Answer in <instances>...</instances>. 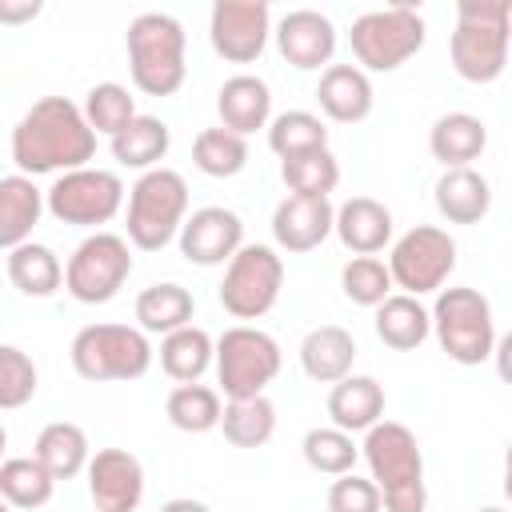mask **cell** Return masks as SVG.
<instances>
[{
	"mask_svg": "<svg viewBox=\"0 0 512 512\" xmlns=\"http://www.w3.org/2000/svg\"><path fill=\"white\" fill-rule=\"evenodd\" d=\"M92 156H96V132L68 96L36 100L12 128V160L28 180L44 172L88 168Z\"/></svg>",
	"mask_w": 512,
	"mask_h": 512,
	"instance_id": "6da1fadb",
	"label": "cell"
},
{
	"mask_svg": "<svg viewBox=\"0 0 512 512\" xmlns=\"http://www.w3.org/2000/svg\"><path fill=\"white\" fill-rule=\"evenodd\" d=\"M364 460H368V472H372L384 512H424L428 508L424 456H420L412 428H404L396 420H376L364 436Z\"/></svg>",
	"mask_w": 512,
	"mask_h": 512,
	"instance_id": "7a4b0ae2",
	"label": "cell"
},
{
	"mask_svg": "<svg viewBox=\"0 0 512 512\" xmlns=\"http://www.w3.org/2000/svg\"><path fill=\"white\" fill-rule=\"evenodd\" d=\"M508 0H460L452 32V68L468 84H492L508 64Z\"/></svg>",
	"mask_w": 512,
	"mask_h": 512,
	"instance_id": "3957f363",
	"label": "cell"
},
{
	"mask_svg": "<svg viewBox=\"0 0 512 512\" xmlns=\"http://www.w3.org/2000/svg\"><path fill=\"white\" fill-rule=\"evenodd\" d=\"M128 68L140 92L172 96L188 76L180 20L168 12H140L128 24Z\"/></svg>",
	"mask_w": 512,
	"mask_h": 512,
	"instance_id": "277c9868",
	"label": "cell"
},
{
	"mask_svg": "<svg viewBox=\"0 0 512 512\" xmlns=\"http://www.w3.org/2000/svg\"><path fill=\"white\" fill-rule=\"evenodd\" d=\"M188 212V184L172 168H148L128 192V240L144 252L172 244Z\"/></svg>",
	"mask_w": 512,
	"mask_h": 512,
	"instance_id": "5b68a950",
	"label": "cell"
},
{
	"mask_svg": "<svg viewBox=\"0 0 512 512\" xmlns=\"http://www.w3.org/2000/svg\"><path fill=\"white\" fill-rule=\"evenodd\" d=\"M432 332L448 360L456 364H484L496 348V320L488 296L476 288H440L436 308L428 312Z\"/></svg>",
	"mask_w": 512,
	"mask_h": 512,
	"instance_id": "8992f818",
	"label": "cell"
},
{
	"mask_svg": "<svg viewBox=\"0 0 512 512\" xmlns=\"http://www.w3.org/2000/svg\"><path fill=\"white\" fill-rule=\"evenodd\" d=\"M72 368L84 380H140L152 368V344L128 324H88L72 336Z\"/></svg>",
	"mask_w": 512,
	"mask_h": 512,
	"instance_id": "52a82bcc",
	"label": "cell"
},
{
	"mask_svg": "<svg viewBox=\"0 0 512 512\" xmlns=\"http://www.w3.org/2000/svg\"><path fill=\"white\" fill-rule=\"evenodd\" d=\"M212 360H216V376H220L224 396L248 400V396H264V388L276 380L280 344L260 328L236 324L212 344Z\"/></svg>",
	"mask_w": 512,
	"mask_h": 512,
	"instance_id": "ba28073f",
	"label": "cell"
},
{
	"mask_svg": "<svg viewBox=\"0 0 512 512\" xmlns=\"http://www.w3.org/2000/svg\"><path fill=\"white\" fill-rule=\"evenodd\" d=\"M424 48V16L408 4L376 8L352 20V52L368 72H392Z\"/></svg>",
	"mask_w": 512,
	"mask_h": 512,
	"instance_id": "9c48e42d",
	"label": "cell"
},
{
	"mask_svg": "<svg viewBox=\"0 0 512 512\" xmlns=\"http://www.w3.org/2000/svg\"><path fill=\"white\" fill-rule=\"evenodd\" d=\"M280 288H284V260L268 244H240L236 256L228 260L220 304L236 320H260L280 300Z\"/></svg>",
	"mask_w": 512,
	"mask_h": 512,
	"instance_id": "30bf717a",
	"label": "cell"
},
{
	"mask_svg": "<svg viewBox=\"0 0 512 512\" xmlns=\"http://www.w3.org/2000/svg\"><path fill=\"white\" fill-rule=\"evenodd\" d=\"M132 276V252L128 240L116 232H92L88 240L76 244L64 268V288L80 304H108L124 280Z\"/></svg>",
	"mask_w": 512,
	"mask_h": 512,
	"instance_id": "8fae6325",
	"label": "cell"
},
{
	"mask_svg": "<svg viewBox=\"0 0 512 512\" xmlns=\"http://www.w3.org/2000/svg\"><path fill=\"white\" fill-rule=\"evenodd\" d=\"M120 204H124V184L116 172H104V168L60 172L56 184L44 192V208L60 224H76V228L108 224L120 212Z\"/></svg>",
	"mask_w": 512,
	"mask_h": 512,
	"instance_id": "7c38bea8",
	"label": "cell"
},
{
	"mask_svg": "<svg viewBox=\"0 0 512 512\" xmlns=\"http://www.w3.org/2000/svg\"><path fill=\"white\" fill-rule=\"evenodd\" d=\"M452 268H456V240L444 228H432V224H416L412 232H404L392 244V256H388L392 284L404 288V296H416V300L424 292L444 288Z\"/></svg>",
	"mask_w": 512,
	"mask_h": 512,
	"instance_id": "4fadbf2b",
	"label": "cell"
},
{
	"mask_svg": "<svg viewBox=\"0 0 512 512\" xmlns=\"http://www.w3.org/2000/svg\"><path fill=\"white\" fill-rule=\"evenodd\" d=\"M272 32V16L264 0H216L212 4V20H208V36L212 48L232 60V64H252Z\"/></svg>",
	"mask_w": 512,
	"mask_h": 512,
	"instance_id": "5bb4252c",
	"label": "cell"
},
{
	"mask_svg": "<svg viewBox=\"0 0 512 512\" xmlns=\"http://www.w3.org/2000/svg\"><path fill=\"white\" fill-rule=\"evenodd\" d=\"M180 252L200 264V268H216L224 260L236 256V248L244 244V220L232 212V208H220V204H208V208H196L184 224H180Z\"/></svg>",
	"mask_w": 512,
	"mask_h": 512,
	"instance_id": "9a60e30c",
	"label": "cell"
},
{
	"mask_svg": "<svg viewBox=\"0 0 512 512\" xmlns=\"http://www.w3.org/2000/svg\"><path fill=\"white\" fill-rule=\"evenodd\" d=\"M88 496L96 512H136L144 500V468L124 448H100L88 460Z\"/></svg>",
	"mask_w": 512,
	"mask_h": 512,
	"instance_id": "2e32d148",
	"label": "cell"
},
{
	"mask_svg": "<svg viewBox=\"0 0 512 512\" xmlns=\"http://www.w3.org/2000/svg\"><path fill=\"white\" fill-rule=\"evenodd\" d=\"M276 48H280V56L292 68L312 72V68H320V64L332 60V52H336V28H332L328 16H320L312 8H296V12H288L276 24Z\"/></svg>",
	"mask_w": 512,
	"mask_h": 512,
	"instance_id": "e0dca14e",
	"label": "cell"
},
{
	"mask_svg": "<svg viewBox=\"0 0 512 512\" xmlns=\"http://www.w3.org/2000/svg\"><path fill=\"white\" fill-rule=\"evenodd\" d=\"M332 212L324 196H284L272 212V236L284 252H312L328 240Z\"/></svg>",
	"mask_w": 512,
	"mask_h": 512,
	"instance_id": "ac0fdd59",
	"label": "cell"
},
{
	"mask_svg": "<svg viewBox=\"0 0 512 512\" xmlns=\"http://www.w3.org/2000/svg\"><path fill=\"white\" fill-rule=\"evenodd\" d=\"M332 232L356 256H372L392 240V212L372 196H352L332 212Z\"/></svg>",
	"mask_w": 512,
	"mask_h": 512,
	"instance_id": "d6986e66",
	"label": "cell"
},
{
	"mask_svg": "<svg viewBox=\"0 0 512 512\" xmlns=\"http://www.w3.org/2000/svg\"><path fill=\"white\" fill-rule=\"evenodd\" d=\"M316 100L324 108L328 120L336 124H360L368 112H372V80L364 68L356 64H328L324 76H320V88H316Z\"/></svg>",
	"mask_w": 512,
	"mask_h": 512,
	"instance_id": "ffe728a7",
	"label": "cell"
},
{
	"mask_svg": "<svg viewBox=\"0 0 512 512\" xmlns=\"http://www.w3.org/2000/svg\"><path fill=\"white\" fill-rule=\"evenodd\" d=\"M352 360H356V340L340 324H320L300 344V368L316 384H336V380L352 376Z\"/></svg>",
	"mask_w": 512,
	"mask_h": 512,
	"instance_id": "44dd1931",
	"label": "cell"
},
{
	"mask_svg": "<svg viewBox=\"0 0 512 512\" xmlns=\"http://www.w3.org/2000/svg\"><path fill=\"white\" fill-rule=\"evenodd\" d=\"M328 416L340 432H368L384 420V388L372 376H344L328 392Z\"/></svg>",
	"mask_w": 512,
	"mask_h": 512,
	"instance_id": "7402d4cb",
	"label": "cell"
},
{
	"mask_svg": "<svg viewBox=\"0 0 512 512\" xmlns=\"http://www.w3.org/2000/svg\"><path fill=\"white\" fill-rule=\"evenodd\" d=\"M216 112H220V120H224L228 132L248 136V132H256V128L268 124V116H272V92H268V84L260 76H232L216 92Z\"/></svg>",
	"mask_w": 512,
	"mask_h": 512,
	"instance_id": "603a6c76",
	"label": "cell"
},
{
	"mask_svg": "<svg viewBox=\"0 0 512 512\" xmlns=\"http://www.w3.org/2000/svg\"><path fill=\"white\" fill-rule=\"evenodd\" d=\"M436 208L452 224H480L492 208V188L476 168H444L436 180Z\"/></svg>",
	"mask_w": 512,
	"mask_h": 512,
	"instance_id": "cb8c5ba5",
	"label": "cell"
},
{
	"mask_svg": "<svg viewBox=\"0 0 512 512\" xmlns=\"http://www.w3.org/2000/svg\"><path fill=\"white\" fill-rule=\"evenodd\" d=\"M44 192L28 176H4L0 180V248H20L32 240V228L40 224Z\"/></svg>",
	"mask_w": 512,
	"mask_h": 512,
	"instance_id": "d4e9b609",
	"label": "cell"
},
{
	"mask_svg": "<svg viewBox=\"0 0 512 512\" xmlns=\"http://www.w3.org/2000/svg\"><path fill=\"white\" fill-rule=\"evenodd\" d=\"M484 144H488V128L472 112H448L428 132V148L444 168H468L484 152Z\"/></svg>",
	"mask_w": 512,
	"mask_h": 512,
	"instance_id": "484cf974",
	"label": "cell"
},
{
	"mask_svg": "<svg viewBox=\"0 0 512 512\" xmlns=\"http://www.w3.org/2000/svg\"><path fill=\"white\" fill-rule=\"evenodd\" d=\"M432 332V320H428V308L416 300V296H388L376 304V336L396 348V352H412L428 340Z\"/></svg>",
	"mask_w": 512,
	"mask_h": 512,
	"instance_id": "4316f807",
	"label": "cell"
},
{
	"mask_svg": "<svg viewBox=\"0 0 512 512\" xmlns=\"http://www.w3.org/2000/svg\"><path fill=\"white\" fill-rule=\"evenodd\" d=\"M168 144H172V132H168V124L164 120H156V116H132L116 136H112V156H116V164H124V168H156L160 160H164V152H168Z\"/></svg>",
	"mask_w": 512,
	"mask_h": 512,
	"instance_id": "83f0119b",
	"label": "cell"
},
{
	"mask_svg": "<svg viewBox=\"0 0 512 512\" xmlns=\"http://www.w3.org/2000/svg\"><path fill=\"white\" fill-rule=\"evenodd\" d=\"M48 472L52 480H72L80 468H88V436L80 424L72 420H56L48 424L40 436H36V452H32Z\"/></svg>",
	"mask_w": 512,
	"mask_h": 512,
	"instance_id": "f1b7e54d",
	"label": "cell"
},
{
	"mask_svg": "<svg viewBox=\"0 0 512 512\" xmlns=\"http://www.w3.org/2000/svg\"><path fill=\"white\" fill-rule=\"evenodd\" d=\"M8 280L24 296L44 300V296H52L64 284V264H60V256L48 244H32L28 240V244H20V248L8 252Z\"/></svg>",
	"mask_w": 512,
	"mask_h": 512,
	"instance_id": "f546056e",
	"label": "cell"
},
{
	"mask_svg": "<svg viewBox=\"0 0 512 512\" xmlns=\"http://www.w3.org/2000/svg\"><path fill=\"white\" fill-rule=\"evenodd\" d=\"M192 312H196V300L184 284H148L136 296L140 332H164L168 336V332L192 324Z\"/></svg>",
	"mask_w": 512,
	"mask_h": 512,
	"instance_id": "4dcf8cb0",
	"label": "cell"
},
{
	"mask_svg": "<svg viewBox=\"0 0 512 512\" xmlns=\"http://www.w3.org/2000/svg\"><path fill=\"white\" fill-rule=\"evenodd\" d=\"M208 364H212V336L204 328L184 324V328H176V332L164 336V344H160V368L172 380L196 384L208 372Z\"/></svg>",
	"mask_w": 512,
	"mask_h": 512,
	"instance_id": "1f68e13d",
	"label": "cell"
},
{
	"mask_svg": "<svg viewBox=\"0 0 512 512\" xmlns=\"http://www.w3.org/2000/svg\"><path fill=\"white\" fill-rule=\"evenodd\" d=\"M52 492L56 480L36 456H12L0 464V500L8 508H44Z\"/></svg>",
	"mask_w": 512,
	"mask_h": 512,
	"instance_id": "d6a6232c",
	"label": "cell"
},
{
	"mask_svg": "<svg viewBox=\"0 0 512 512\" xmlns=\"http://www.w3.org/2000/svg\"><path fill=\"white\" fill-rule=\"evenodd\" d=\"M224 440L236 448H260L276 432V408L268 396H248V400H228L220 412Z\"/></svg>",
	"mask_w": 512,
	"mask_h": 512,
	"instance_id": "836d02e7",
	"label": "cell"
},
{
	"mask_svg": "<svg viewBox=\"0 0 512 512\" xmlns=\"http://www.w3.org/2000/svg\"><path fill=\"white\" fill-rule=\"evenodd\" d=\"M268 148L280 160H292V156H304V152H320V148H328V128H324L320 116L292 108V112H280L268 124Z\"/></svg>",
	"mask_w": 512,
	"mask_h": 512,
	"instance_id": "e575fe53",
	"label": "cell"
},
{
	"mask_svg": "<svg viewBox=\"0 0 512 512\" xmlns=\"http://www.w3.org/2000/svg\"><path fill=\"white\" fill-rule=\"evenodd\" d=\"M164 412H168V420L180 432L200 436V432H212L220 424L224 408H220V392L216 388H208V384H180V388H172Z\"/></svg>",
	"mask_w": 512,
	"mask_h": 512,
	"instance_id": "d590c367",
	"label": "cell"
},
{
	"mask_svg": "<svg viewBox=\"0 0 512 512\" xmlns=\"http://www.w3.org/2000/svg\"><path fill=\"white\" fill-rule=\"evenodd\" d=\"M192 164L204 172V176H236L244 164H248V144L244 136L228 132V128H204L192 144Z\"/></svg>",
	"mask_w": 512,
	"mask_h": 512,
	"instance_id": "8d00e7d4",
	"label": "cell"
},
{
	"mask_svg": "<svg viewBox=\"0 0 512 512\" xmlns=\"http://www.w3.org/2000/svg\"><path fill=\"white\" fill-rule=\"evenodd\" d=\"M280 176H284L292 196H324L328 200V192L340 184V164L328 148H320V152H304V156L284 160Z\"/></svg>",
	"mask_w": 512,
	"mask_h": 512,
	"instance_id": "74e56055",
	"label": "cell"
},
{
	"mask_svg": "<svg viewBox=\"0 0 512 512\" xmlns=\"http://www.w3.org/2000/svg\"><path fill=\"white\" fill-rule=\"evenodd\" d=\"M84 120H88V128L100 136H116L132 116H136V100L128 96V88L124 84H96L88 96H84Z\"/></svg>",
	"mask_w": 512,
	"mask_h": 512,
	"instance_id": "f35d334b",
	"label": "cell"
},
{
	"mask_svg": "<svg viewBox=\"0 0 512 512\" xmlns=\"http://www.w3.org/2000/svg\"><path fill=\"white\" fill-rule=\"evenodd\" d=\"M300 448H304L308 468H316V472H324V476H344V472H352V464H356V456H360V448L352 444V432H340V428H312Z\"/></svg>",
	"mask_w": 512,
	"mask_h": 512,
	"instance_id": "ab89813d",
	"label": "cell"
},
{
	"mask_svg": "<svg viewBox=\"0 0 512 512\" xmlns=\"http://www.w3.org/2000/svg\"><path fill=\"white\" fill-rule=\"evenodd\" d=\"M340 288L352 304H364V308H376L380 300L392 296V276H388V264L376 260V256H352L340 272Z\"/></svg>",
	"mask_w": 512,
	"mask_h": 512,
	"instance_id": "60d3db41",
	"label": "cell"
},
{
	"mask_svg": "<svg viewBox=\"0 0 512 512\" xmlns=\"http://www.w3.org/2000/svg\"><path fill=\"white\" fill-rule=\"evenodd\" d=\"M36 396V364L16 344H0V412L24 408Z\"/></svg>",
	"mask_w": 512,
	"mask_h": 512,
	"instance_id": "b9f144b4",
	"label": "cell"
},
{
	"mask_svg": "<svg viewBox=\"0 0 512 512\" xmlns=\"http://www.w3.org/2000/svg\"><path fill=\"white\" fill-rule=\"evenodd\" d=\"M328 512H384V504H380V492L372 480L344 472L328 488Z\"/></svg>",
	"mask_w": 512,
	"mask_h": 512,
	"instance_id": "7bdbcfd3",
	"label": "cell"
},
{
	"mask_svg": "<svg viewBox=\"0 0 512 512\" xmlns=\"http://www.w3.org/2000/svg\"><path fill=\"white\" fill-rule=\"evenodd\" d=\"M36 16H40V0H20V4L0 0V24H24V20H36Z\"/></svg>",
	"mask_w": 512,
	"mask_h": 512,
	"instance_id": "ee69618b",
	"label": "cell"
},
{
	"mask_svg": "<svg viewBox=\"0 0 512 512\" xmlns=\"http://www.w3.org/2000/svg\"><path fill=\"white\" fill-rule=\"evenodd\" d=\"M160 512H208V504H200V500H192V496H176V500H168Z\"/></svg>",
	"mask_w": 512,
	"mask_h": 512,
	"instance_id": "f6af8a7d",
	"label": "cell"
},
{
	"mask_svg": "<svg viewBox=\"0 0 512 512\" xmlns=\"http://www.w3.org/2000/svg\"><path fill=\"white\" fill-rule=\"evenodd\" d=\"M4 448H8V432H4V424H0V464H4Z\"/></svg>",
	"mask_w": 512,
	"mask_h": 512,
	"instance_id": "bcb514c9",
	"label": "cell"
},
{
	"mask_svg": "<svg viewBox=\"0 0 512 512\" xmlns=\"http://www.w3.org/2000/svg\"><path fill=\"white\" fill-rule=\"evenodd\" d=\"M480 512H504V508H480Z\"/></svg>",
	"mask_w": 512,
	"mask_h": 512,
	"instance_id": "7dc6e473",
	"label": "cell"
},
{
	"mask_svg": "<svg viewBox=\"0 0 512 512\" xmlns=\"http://www.w3.org/2000/svg\"><path fill=\"white\" fill-rule=\"evenodd\" d=\"M0 512H12V508H8V504H4V500H0Z\"/></svg>",
	"mask_w": 512,
	"mask_h": 512,
	"instance_id": "c3c4849f",
	"label": "cell"
}]
</instances>
